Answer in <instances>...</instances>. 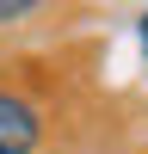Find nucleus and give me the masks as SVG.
Segmentation results:
<instances>
[{"instance_id":"nucleus-3","label":"nucleus","mask_w":148,"mask_h":154,"mask_svg":"<svg viewBox=\"0 0 148 154\" xmlns=\"http://www.w3.org/2000/svg\"><path fill=\"white\" fill-rule=\"evenodd\" d=\"M142 56H148V6H142Z\"/></svg>"},{"instance_id":"nucleus-1","label":"nucleus","mask_w":148,"mask_h":154,"mask_svg":"<svg viewBox=\"0 0 148 154\" xmlns=\"http://www.w3.org/2000/svg\"><path fill=\"white\" fill-rule=\"evenodd\" d=\"M37 142H43V111L25 93L0 86V154H31Z\"/></svg>"},{"instance_id":"nucleus-2","label":"nucleus","mask_w":148,"mask_h":154,"mask_svg":"<svg viewBox=\"0 0 148 154\" xmlns=\"http://www.w3.org/2000/svg\"><path fill=\"white\" fill-rule=\"evenodd\" d=\"M37 6H43V0H0V25H19V19H31Z\"/></svg>"}]
</instances>
